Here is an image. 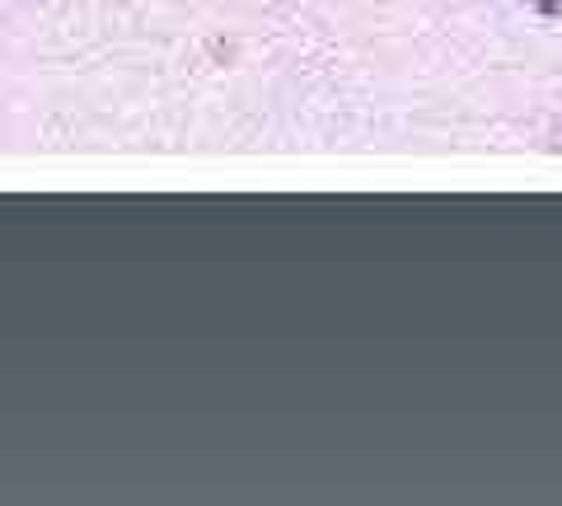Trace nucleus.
<instances>
[{
    "mask_svg": "<svg viewBox=\"0 0 562 506\" xmlns=\"http://www.w3.org/2000/svg\"><path fill=\"white\" fill-rule=\"evenodd\" d=\"M553 146H562V122H558V142H553Z\"/></svg>",
    "mask_w": 562,
    "mask_h": 506,
    "instance_id": "nucleus-1",
    "label": "nucleus"
}]
</instances>
